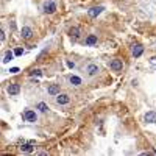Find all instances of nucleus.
<instances>
[{
	"label": "nucleus",
	"mask_w": 156,
	"mask_h": 156,
	"mask_svg": "<svg viewBox=\"0 0 156 156\" xmlns=\"http://www.w3.org/2000/svg\"><path fill=\"white\" fill-rule=\"evenodd\" d=\"M22 117H24L25 122H30V124H35V122L38 120V114L33 109H25L24 114H22Z\"/></svg>",
	"instance_id": "obj_4"
},
{
	"label": "nucleus",
	"mask_w": 156,
	"mask_h": 156,
	"mask_svg": "<svg viewBox=\"0 0 156 156\" xmlns=\"http://www.w3.org/2000/svg\"><path fill=\"white\" fill-rule=\"evenodd\" d=\"M109 69L113 70V72H122V70H124V63H122V59H119V58L111 59Z\"/></svg>",
	"instance_id": "obj_5"
},
{
	"label": "nucleus",
	"mask_w": 156,
	"mask_h": 156,
	"mask_svg": "<svg viewBox=\"0 0 156 156\" xmlns=\"http://www.w3.org/2000/svg\"><path fill=\"white\" fill-rule=\"evenodd\" d=\"M55 103L59 105V106H64V105H69L70 103V95L69 94H58L56 97H55Z\"/></svg>",
	"instance_id": "obj_3"
},
{
	"label": "nucleus",
	"mask_w": 156,
	"mask_h": 156,
	"mask_svg": "<svg viewBox=\"0 0 156 156\" xmlns=\"http://www.w3.org/2000/svg\"><path fill=\"white\" fill-rule=\"evenodd\" d=\"M131 53H133V56H134V58H139L144 53V47L141 46V44H133V46H131Z\"/></svg>",
	"instance_id": "obj_12"
},
{
	"label": "nucleus",
	"mask_w": 156,
	"mask_h": 156,
	"mask_svg": "<svg viewBox=\"0 0 156 156\" xmlns=\"http://www.w3.org/2000/svg\"><path fill=\"white\" fill-rule=\"evenodd\" d=\"M80 35H81L80 27H70L69 28V38L72 39V42L78 41V39H80Z\"/></svg>",
	"instance_id": "obj_6"
},
{
	"label": "nucleus",
	"mask_w": 156,
	"mask_h": 156,
	"mask_svg": "<svg viewBox=\"0 0 156 156\" xmlns=\"http://www.w3.org/2000/svg\"><path fill=\"white\" fill-rule=\"evenodd\" d=\"M19 72V69L17 67H13V69H9V74H17Z\"/></svg>",
	"instance_id": "obj_21"
},
{
	"label": "nucleus",
	"mask_w": 156,
	"mask_h": 156,
	"mask_svg": "<svg viewBox=\"0 0 156 156\" xmlns=\"http://www.w3.org/2000/svg\"><path fill=\"white\" fill-rule=\"evenodd\" d=\"M6 92L9 94V95H17V94L20 92V84L19 83H11V84H8V87H6Z\"/></svg>",
	"instance_id": "obj_9"
},
{
	"label": "nucleus",
	"mask_w": 156,
	"mask_h": 156,
	"mask_svg": "<svg viewBox=\"0 0 156 156\" xmlns=\"http://www.w3.org/2000/svg\"><path fill=\"white\" fill-rule=\"evenodd\" d=\"M150 63H152V64H156V56H152V58H150Z\"/></svg>",
	"instance_id": "obj_22"
},
{
	"label": "nucleus",
	"mask_w": 156,
	"mask_h": 156,
	"mask_svg": "<svg viewBox=\"0 0 156 156\" xmlns=\"http://www.w3.org/2000/svg\"><path fill=\"white\" fill-rule=\"evenodd\" d=\"M33 144H35V141H30L28 144H24V145H20V152H22V153H33V152H35V147H33Z\"/></svg>",
	"instance_id": "obj_14"
},
{
	"label": "nucleus",
	"mask_w": 156,
	"mask_h": 156,
	"mask_svg": "<svg viewBox=\"0 0 156 156\" xmlns=\"http://www.w3.org/2000/svg\"><path fill=\"white\" fill-rule=\"evenodd\" d=\"M13 58H14V52H6L5 56H3V63L6 64V63H9V61H13Z\"/></svg>",
	"instance_id": "obj_17"
},
{
	"label": "nucleus",
	"mask_w": 156,
	"mask_h": 156,
	"mask_svg": "<svg viewBox=\"0 0 156 156\" xmlns=\"http://www.w3.org/2000/svg\"><path fill=\"white\" fill-rule=\"evenodd\" d=\"M66 64H67V67H70V69H74V67H75V64L72 63V61H66Z\"/></svg>",
	"instance_id": "obj_20"
},
{
	"label": "nucleus",
	"mask_w": 156,
	"mask_h": 156,
	"mask_svg": "<svg viewBox=\"0 0 156 156\" xmlns=\"http://www.w3.org/2000/svg\"><path fill=\"white\" fill-rule=\"evenodd\" d=\"M84 74H86V77L87 78H94V77H97L98 75V72H100V67L95 64V63H87L86 66H84Z\"/></svg>",
	"instance_id": "obj_1"
},
{
	"label": "nucleus",
	"mask_w": 156,
	"mask_h": 156,
	"mask_svg": "<svg viewBox=\"0 0 156 156\" xmlns=\"http://www.w3.org/2000/svg\"><path fill=\"white\" fill-rule=\"evenodd\" d=\"M56 9H58V6H56V3H55L53 0H47V2L42 5V11L46 14H55Z\"/></svg>",
	"instance_id": "obj_2"
},
{
	"label": "nucleus",
	"mask_w": 156,
	"mask_h": 156,
	"mask_svg": "<svg viewBox=\"0 0 156 156\" xmlns=\"http://www.w3.org/2000/svg\"><path fill=\"white\" fill-rule=\"evenodd\" d=\"M22 53H24V50H22V48H16V50H14V55H16V56H20Z\"/></svg>",
	"instance_id": "obj_19"
},
{
	"label": "nucleus",
	"mask_w": 156,
	"mask_h": 156,
	"mask_svg": "<svg viewBox=\"0 0 156 156\" xmlns=\"http://www.w3.org/2000/svg\"><path fill=\"white\" fill-rule=\"evenodd\" d=\"M0 39H2V41H3V39H5V31L2 30V31H0Z\"/></svg>",
	"instance_id": "obj_23"
},
{
	"label": "nucleus",
	"mask_w": 156,
	"mask_h": 156,
	"mask_svg": "<svg viewBox=\"0 0 156 156\" xmlns=\"http://www.w3.org/2000/svg\"><path fill=\"white\" fill-rule=\"evenodd\" d=\"M20 36L22 39H25V41H28V39L33 38V30L30 28V27H22V30H20Z\"/></svg>",
	"instance_id": "obj_11"
},
{
	"label": "nucleus",
	"mask_w": 156,
	"mask_h": 156,
	"mask_svg": "<svg viewBox=\"0 0 156 156\" xmlns=\"http://www.w3.org/2000/svg\"><path fill=\"white\" fill-rule=\"evenodd\" d=\"M144 120H145V124H156V111H148L144 116Z\"/></svg>",
	"instance_id": "obj_13"
},
{
	"label": "nucleus",
	"mask_w": 156,
	"mask_h": 156,
	"mask_svg": "<svg viewBox=\"0 0 156 156\" xmlns=\"http://www.w3.org/2000/svg\"><path fill=\"white\" fill-rule=\"evenodd\" d=\"M84 44H86L87 47H94V46H97V36H95V35H89V36L86 38Z\"/></svg>",
	"instance_id": "obj_15"
},
{
	"label": "nucleus",
	"mask_w": 156,
	"mask_h": 156,
	"mask_svg": "<svg viewBox=\"0 0 156 156\" xmlns=\"http://www.w3.org/2000/svg\"><path fill=\"white\" fill-rule=\"evenodd\" d=\"M59 92H61L59 84H48L47 86V94H48L50 97H56Z\"/></svg>",
	"instance_id": "obj_10"
},
{
	"label": "nucleus",
	"mask_w": 156,
	"mask_h": 156,
	"mask_svg": "<svg viewBox=\"0 0 156 156\" xmlns=\"http://www.w3.org/2000/svg\"><path fill=\"white\" fill-rule=\"evenodd\" d=\"M103 9H105L103 6H92V8L87 9V16H89V17H92V19H95L97 16H100L103 13Z\"/></svg>",
	"instance_id": "obj_7"
},
{
	"label": "nucleus",
	"mask_w": 156,
	"mask_h": 156,
	"mask_svg": "<svg viewBox=\"0 0 156 156\" xmlns=\"http://www.w3.org/2000/svg\"><path fill=\"white\" fill-rule=\"evenodd\" d=\"M30 75H31V77H41V75H42V72L39 70V69H36V70H31V72H30Z\"/></svg>",
	"instance_id": "obj_18"
},
{
	"label": "nucleus",
	"mask_w": 156,
	"mask_h": 156,
	"mask_svg": "<svg viewBox=\"0 0 156 156\" xmlns=\"http://www.w3.org/2000/svg\"><path fill=\"white\" fill-rule=\"evenodd\" d=\"M66 80H67V83H69L70 86H74V87H78V86H81V84H83L81 78H80V77H77V75H69L67 78H66Z\"/></svg>",
	"instance_id": "obj_8"
},
{
	"label": "nucleus",
	"mask_w": 156,
	"mask_h": 156,
	"mask_svg": "<svg viewBox=\"0 0 156 156\" xmlns=\"http://www.w3.org/2000/svg\"><path fill=\"white\" fill-rule=\"evenodd\" d=\"M36 109H39L41 113H44V114H46L47 111H48V105H47L46 102H39V103L36 105Z\"/></svg>",
	"instance_id": "obj_16"
}]
</instances>
